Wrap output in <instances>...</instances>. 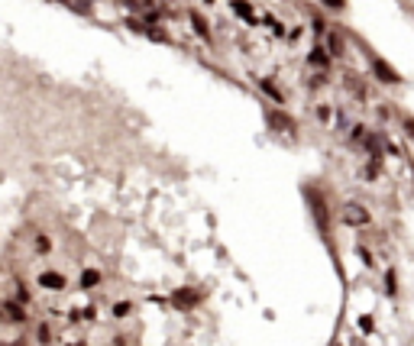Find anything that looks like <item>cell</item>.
Wrapping results in <instances>:
<instances>
[{
  "instance_id": "1",
  "label": "cell",
  "mask_w": 414,
  "mask_h": 346,
  "mask_svg": "<svg viewBox=\"0 0 414 346\" xmlns=\"http://www.w3.org/2000/svg\"><path fill=\"white\" fill-rule=\"evenodd\" d=\"M372 72H375V78H378L382 84H401V75L395 72L385 58H378V55H372Z\"/></svg>"
},
{
  "instance_id": "2",
  "label": "cell",
  "mask_w": 414,
  "mask_h": 346,
  "mask_svg": "<svg viewBox=\"0 0 414 346\" xmlns=\"http://www.w3.org/2000/svg\"><path fill=\"white\" fill-rule=\"evenodd\" d=\"M39 285L49 288V291H61V288H65V278H61L58 272H42L39 275Z\"/></svg>"
},
{
  "instance_id": "3",
  "label": "cell",
  "mask_w": 414,
  "mask_h": 346,
  "mask_svg": "<svg viewBox=\"0 0 414 346\" xmlns=\"http://www.w3.org/2000/svg\"><path fill=\"white\" fill-rule=\"evenodd\" d=\"M269 123L275 130H295V120L288 113H278V110H269Z\"/></svg>"
},
{
  "instance_id": "4",
  "label": "cell",
  "mask_w": 414,
  "mask_h": 346,
  "mask_svg": "<svg viewBox=\"0 0 414 346\" xmlns=\"http://www.w3.org/2000/svg\"><path fill=\"white\" fill-rule=\"evenodd\" d=\"M233 13H240L243 20H249V23H256V13H252V7H249V0H233Z\"/></svg>"
},
{
  "instance_id": "5",
  "label": "cell",
  "mask_w": 414,
  "mask_h": 346,
  "mask_svg": "<svg viewBox=\"0 0 414 346\" xmlns=\"http://www.w3.org/2000/svg\"><path fill=\"white\" fill-rule=\"evenodd\" d=\"M191 26H195V33H198L201 39L210 42V29H207V23H204V16H201V13H191Z\"/></svg>"
},
{
  "instance_id": "6",
  "label": "cell",
  "mask_w": 414,
  "mask_h": 346,
  "mask_svg": "<svg viewBox=\"0 0 414 346\" xmlns=\"http://www.w3.org/2000/svg\"><path fill=\"white\" fill-rule=\"evenodd\" d=\"M307 61H311L314 68H327V65H330V55H327L324 49H314L311 55H307Z\"/></svg>"
},
{
  "instance_id": "7",
  "label": "cell",
  "mask_w": 414,
  "mask_h": 346,
  "mask_svg": "<svg viewBox=\"0 0 414 346\" xmlns=\"http://www.w3.org/2000/svg\"><path fill=\"white\" fill-rule=\"evenodd\" d=\"M259 87H262V91H266V94H269V97H272L275 104H281V91H278V87L269 81V78H262V81H259Z\"/></svg>"
},
{
  "instance_id": "8",
  "label": "cell",
  "mask_w": 414,
  "mask_h": 346,
  "mask_svg": "<svg viewBox=\"0 0 414 346\" xmlns=\"http://www.w3.org/2000/svg\"><path fill=\"white\" fill-rule=\"evenodd\" d=\"M101 281V272H94V269H87L84 275H81V288H94Z\"/></svg>"
},
{
  "instance_id": "9",
  "label": "cell",
  "mask_w": 414,
  "mask_h": 346,
  "mask_svg": "<svg viewBox=\"0 0 414 346\" xmlns=\"http://www.w3.org/2000/svg\"><path fill=\"white\" fill-rule=\"evenodd\" d=\"M327 46H330V52H333V55H337V58L343 55V39L337 36V33H333V36H330V42H327Z\"/></svg>"
},
{
  "instance_id": "10",
  "label": "cell",
  "mask_w": 414,
  "mask_h": 346,
  "mask_svg": "<svg viewBox=\"0 0 414 346\" xmlns=\"http://www.w3.org/2000/svg\"><path fill=\"white\" fill-rule=\"evenodd\" d=\"M113 314H117V317H126V314H130V304H117V307H113Z\"/></svg>"
},
{
  "instance_id": "11",
  "label": "cell",
  "mask_w": 414,
  "mask_h": 346,
  "mask_svg": "<svg viewBox=\"0 0 414 346\" xmlns=\"http://www.w3.org/2000/svg\"><path fill=\"white\" fill-rule=\"evenodd\" d=\"M324 4H327V7H333V10H343V7H346L343 0H324Z\"/></svg>"
},
{
  "instance_id": "12",
  "label": "cell",
  "mask_w": 414,
  "mask_h": 346,
  "mask_svg": "<svg viewBox=\"0 0 414 346\" xmlns=\"http://www.w3.org/2000/svg\"><path fill=\"white\" fill-rule=\"evenodd\" d=\"M204 4H214V0H204Z\"/></svg>"
}]
</instances>
